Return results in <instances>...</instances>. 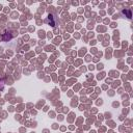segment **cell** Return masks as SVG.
Listing matches in <instances>:
<instances>
[{"instance_id":"cell-1","label":"cell","mask_w":133,"mask_h":133,"mask_svg":"<svg viewBox=\"0 0 133 133\" xmlns=\"http://www.w3.org/2000/svg\"><path fill=\"white\" fill-rule=\"evenodd\" d=\"M48 22H49V24H50L52 27L55 26V21H54V18H53L52 15H49V16H48Z\"/></svg>"}]
</instances>
